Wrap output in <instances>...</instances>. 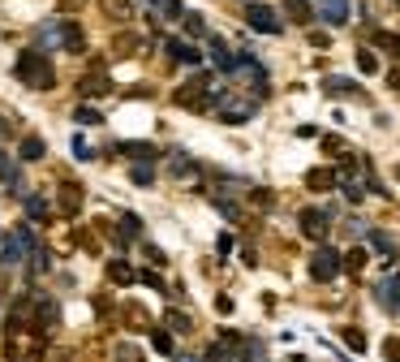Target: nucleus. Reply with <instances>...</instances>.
<instances>
[{"mask_svg": "<svg viewBox=\"0 0 400 362\" xmlns=\"http://www.w3.org/2000/svg\"><path fill=\"white\" fill-rule=\"evenodd\" d=\"M35 43L39 47H65V52H82L86 47V35H82V26L74 22V18H52V22H43L39 30H35Z\"/></svg>", "mask_w": 400, "mask_h": 362, "instance_id": "f257e3e1", "label": "nucleus"}, {"mask_svg": "<svg viewBox=\"0 0 400 362\" xmlns=\"http://www.w3.org/2000/svg\"><path fill=\"white\" fill-rule=\"evenodd\" d=\"M47 336L39 328H9L5 332V358L9 362H43Z\"/></svg>", "mask_w": 400, "mask_h": 362, "instance_id": "f03ea898", "label": "nucleus"}, {"mask_svg": "<svg viewBox=\"0 0 400 362\" xmlns=\"http://www.w3.org/2000/svg\"><path fill=\"white\" fill-rule=\"evenodd\" d=\"M13 74H18V82L30 86V91H52V86H56V69H52V61L43 57V52H22L18 65H13Z\"/></svg>", "mask_w": 400, "mask_h": 362, "instance_id": "7ed1b4c3", "label": "nucleus"}, {"mask_svg": "<svg viewBox=\"0 0 400 362\" xmlns=\"http://www.w3.org/2000/svg\"><path fill=\"white\" fill-rule=\"evenodd\" d=\"M211 108H215V117L224 121V125H241V121H250L254 113H258V99L246 91H219L215 95V103H211Z\"/></svg>", "mask_w": 400, "mask_h": 362, "instance_id": "20e7f679", "label": "nucleus"}, {"mask_svg": "<svg viewBox=\"0 0 400 362\" xmlns=\"http://www.w3.org/2000/svg\"><path fill=\"white\" fill-rule=\"evenodd\" d=\"M211 86H215L211 74H194L185 86L173 91V103H181V108H190V113H211V103H215V95H219V91H211Z\"/></svg>", "mask_w": 400, "mask_h": 362, "instance_id": "39448f33", "label": "nucleus"}, {"mask_svg": "<svg viewBox=\"0 0 400 362\" xmlns=\"http://www.w3.org/2000/svg\"><path fill=\"white\" fill-rule=\"evenodd\" d=\"M228 74H233V82H237V86H246L254 99H263V95H267V69H263L254 57H237Z\"/></svg>", "mask_w": 400, "mask_h": 362, "instance_id": "423d86ee", "label": "nucleus"}, {"mask_svg": "<svg viewBox=\"0 0 400 362\" xmlns=\"http://www.w3.org/2000/svg\"><path fill=\"white\" fill-rule=\"evenodd\" d=\"M56 319H61V306H56V298H47V293H30V324H35L43 336H52Z\"/></svg>", "mask_w": 400, "mask_h": 362, "instance_id": "0eeeda50", "label": "nucleus"}, {"mask_svg": "<svg viewBox=\"0 0 400 362\" xmlns=\"http://www.w3.org/2000/svg\"><path fill=\"white\" fill-rule=\"evenodd\" d=\"M246 22H250V30H258V35H280V30H284L280 13H275V9H267V5H258V0H250Z\"/></svg>", "mask_w": 400, "mask_h": 362, "instance_id": "6e6552de", "label": "nucleus"}, {"mask_svg": "<svg viewBox=\"0 0 400 362\" xmlns=\"http://www.w3.org/2000/svg\"><path fill=\"white\" fill-rule=\"evenodd\" d=\"M310 276H314L319 285L336 281V276H340V254H336V250H327V246H319V250L310 254Z\"/></svg>", "mask_w": 400, "mask_h": 362, "instance_id": "1a4fd4ad", "label": "nucleus"}, {"mask_svg": "<svg viewBox=\"0 0 400 362\" xmlns=\"http://www.w3.org/2000/svg\"><path fill=\"white\" fill-rule=\"evenodd\" d=\"M164 57L177 61V65H198L202 52H198L194 43H185V39H173V35H168V39H164Z\"/></svg>", "mask_w": 400, "mask_h": 362, "instance_id": "9d476101", "label": "nucleus"}, {"mask_svg": "<svg viewBox=\"0 0 400 362\" xmlns=\"http://www.w3.org/2000/svg\"><path fill=\"white\" fill-rule=\"evenodd\" d=\"M297 225H302V233H306L310 242H323V237H327V212H319V207H302Z\"/></svg>", "mask_w": 400, "mask_h": 362, "instance_id": "9b49d317", "label": "nucleus"}, {"mask_svg": "<svg viewBox=\"0 0 400 362\" xmlns=\"http://www.w3.org/2000/svg\"><path fill=\"white\" fill-rule=\"evenodd\" d=\"M82 203H86V194H82V186L78 181H61V198H56V207H61V216H78L82 212Z\"/></svg>", "mask_w": 400, "mask_h": 362, "instance_id": "f8f14e48", "label": "nucleus"}, {"mask_svg": "<svg viewBox=\"0 0 400 362\" xmlns=\"http://www.w3.org/2000/svg\"><path fill=\"white\" fill-rule=\"evenodd\" d=\"M319 18L327 26H345L349 22V0H319Z\"/></svg>", "mask_w": 400, "mask_h": 362, "instance_id": "ddd939ff", "label": "nucleus"}, {"mask_svg": "<svg viewBox=\"0 0 400 362\" xmlns=\"http://www.w3.org/2000/svg\"><path fill=\"white\" fill-rule=\"evenodd\" d=\"M375 298H379V306H383V310H400V272H396V276H387V281H379Z\"/></svg>", "mask_w": 400, "mask_h": 362, "instance_id": "4468645a", "label": "nucleus"}, {"mask_svg": "<svg viewBox=\"0 0 400 362\" xmlns=\"http://www.w3.org/2000/svg\"><path fill=\"white\" fill-rule=\"evenodd\" d=\"M99 13L108 22H130L134 18V0H99Z\"/></svg>", "mask_w": 400, "mask_h": 362, "instance_id": "2eb2a0df", "label": "nucleus"}, {"mask_svg": "<svg viewBox=\"0 0 400 362\" xmlns=\"http://www.w3.org/2000/svg\"><path fill=\"white\" fill-rule=\"evenodd\" d=\"M306 186L323 194V190H336V186H340V177H336V169H310V173H306Z\"/></svg>", "mask_w": 400, "mask_h": 362, "instance_id": "dca6fc26", "label": "nucleus"}, {"mask_svg": "<svg viewBox=\"0 0 400 362\" xmlns=\"http://www.w3.org/2000/svg\"><path fill=\"white\" fill-rule=\"evenodd\" d=\"M164 328H168V332H181V336H185V332H194V319L185 315V310L168 306V310H164Z\"/></svg>", "mask_w": 400, "mask_h": 362, "instance_id": "f3484780", "label": "nucleus"}, {"mask_svg": "<svg viewBox=\"0 0 400 362\" xmlns=\"http://www.w3.org/2000/svg\"><path fill=\"white\" fill-rule=\"evenodd\" d=\"M211 61H215V69H219V74H228V69H233V61H237L219 35H211Z\"/></svg>", "mask_w": 400, "mask_h": 362, "instance_id": "a211bd4d", "label": "nucleus"}, {"mask_svg": "<svg viewBox=\"0 0 400 362\" xmlns=\"http://www.w3.org/2000/svg\"><path fill=\"white\" fill-rule=\"evenodd\" d=\"M78 91H82L86 99H99V95H108V91H112V82H108L103 74H86V78L78 82Z\"/></svg>", "mask_w": 400, "mask_h": 362, "instance_id": "6ab92c4d", "label": "nucleus"}, {"mask_svg": "<svg viewBox=\"0 0 400 362\" xmlns=\"http://www.w3.org/2000/svg\"><path fill=\"white\" fill-rule=\"evenodd\" d=\"M284 13H289L293 22H314V5H310V0H284Z\"/></svg>", "mask_w": 400, "mask_h": 362, "instance_id": "aec40b11", "label": "nucleus"}, {"mask_svg": "<svg viewBox=\"0 0 400 362\" xmlns=\"http://www.w3.org/2000/svg\"><path fill=\"white\" fill-rule=\"evenodd\" d=\"M18 151H22V160H43V155H47V142H43L39 134H26Z\"/></svg>", "mask_w": 400, "mask_h": 362, "instance_id": "412c9836", "label": "nucleus"}, {"mask_svg": "<svg viewBox=\"0 0 400 362\" xmlns=\"http://www.w3.org/2000/svg\"><path fill=\"white\" fill-rule=\"evenodd\" d=\"M108 281L112 285H134V268L125 264V259H112V264H108Z\"/></svg>", "mask_w": 400, "mask_h": 362, "instance_id": "4be33fe9", "label": "nucleus"}, {"mask_svg": "<svg viewBox=\"0 0 400 362\" xmlns=\"http://www.w3.org/2000/svg\"><path fill=\"white\" fill-rule=\"evenodd\" d=\"M138 47H142V39L130 35V30H121L117 39H112V52H117V57H130V52H138Z\"/></svg>", "mask_w": 400, "mask_h": 362, "instance_id": "5701e85b", "label": "nucleus"}, {"mask_svg": "<svg viewBox=\"0 0 400 362\" xmlns=\"http://www.w3.org/2000/svg\"><path fill=\"white\" fill-rule=\"evenodd\" d=\"M121 315H125V324H130V328H151V315H147V306H138V302H130V306L121 310Z\"/></svg>", "mask_w": 400, "mask_h": 362, "instance_id": "b1692460", "label": "nucleus"}, {"mask_svg": "<svg viewBox=\"0 0 400 362\" xmlns=\"http://www.w3.org/2000/svg\"><path fill=\"white\" fill-rule=\"evenodd\" d=\"M323 91H327V95H362V86H358V82H349V78H327V82H323Z\"/></svg>", "mask_w": 400, "mask_h": 362, "instance_id": "393cba45", "label": "nucleus"}, {"mask_svg": "<svg viewBox=\"0 0 400 362\" xmlns=\"http://www.w3.org/2000/svg\"><path fill=\"white\" fill-rule=\"evenodd\" d=\"M340 268H345L349 276H358V272L366 268V250H362V246H353V250H349L345 259H340Z\"/></svg>", "mask_w": 400, "mask_h": 362, "instance_id": "a878e982", "label": "nucleus"}, {"mask_svg": "<svg viewBox=\"0 0 400 362\" xmlns=\"http://www.w3.org/2000/svg\"><path fill=\"white\" fill-rule=\"evenodd\" d=\"M340 336H345V345H349L353 353H366V332H362V328L349 324V328H340Z\"/></svg>", "mask_w": 400, "mask_h": 362, "instance_id": "bb28decb", "label": "nucleus"}, {"mask_svg": "<svg viewBox=\"0 0 400 362\" xmlns=\"http://www.w3.org/2000/svg\"><path fill=\"white\" fill-rule=\"evenodd\" d=\"M112 358H117V362H147V358H142V349H138L134 341H121L117 349H112Z\"/></svg>", "mask_w": 400, "mask_h": 362, "instance_id": "cd10ccee", "label": "nucleus"}, {"mask_svg": "<svg viewBox=\"0 0 400 362\" xmlns=\"http://www.w3.org/2000/svg\"><path fill=\"white\" fill-rule=\"evenodd\" d=\"M22 207H26V216H30V220H35V225H43V220H47V203H43V198H39V194H30V198H26V203H22Z\"/></svg>", "mask_w": 400, "mask_h": 362, "instance_id": "c85d7f7f", "label": "nucleus"}, {"mask_svg": "<svg viewBox=\"0 0 400 362\" xmlns=\"http://www.w3.org/2000/svg\"><path fill=\"white\" fill-rule=\"evenodd\" d=\"M151 5H155V13H159V18H168V22L185 13V9H181V0H151Z\"/></svg>", "mask_w": 400, "mask_h": 362, "instance_id": "c756f323", "label": "nucleus"}, {"mask_svg": "<svg viewBox=\"0 0 400 362\" xmlns=\"http://www.w3.org/2000/svg\"><path fill=\"white\" fill-rule=\"evenodd\" d=\"M0 181H5V186H18V164L9 160L5 151H0Z\"/></svg>", "mask_w": 400, "mask_h": 362, "instance_id": "7c9ffc66", "label": "nucleus"}, {"mask_svg": "<svg viewBox=\"0 0 400 362\" xmlns=\"http://www.w3.org/2000/svg\"><path fill=\"white\" fill-rule=\"evenodd\" d=\"M375 47H383V52H392V57H396V52H400V39H396L392 30H375Z\"/></svg>", "mask_w": 400, "mask_h": 362, "instance_id": "2f4dec72", "label": "nucleus"}, {"mask_svg": "<svg viewBox=\"0 0 400 362\" xmlns=\"http://www.w3.org/2000/svg\"><path fill=\"white\" fill-rule=\"evenodd\" d=\"M358 69H362V74H379V57H375L370 47H362V52H358Z\"/></svg>", "mask_w": 400, "mask_h": 362, "instance_id": "473e14b6", "label": "nucleus"}, {"mask_svg": "<svg viewBox=\"0 0 400 362\" xmlns=\"http://www.w3.org/2000/svg\"><path fill=\"white\" fill-rule=\"evenodd\" d=\"M181 22H185V35H207V22H202V13H181Z\"/></svg>", "mask_w": 400, "mask_h": 362, "instance_id": "72a5a7b5", "label": "nucleus"}, {"mask_svg": "<svg viewBox=\"0 0 400 362\" xmlns=\"http://www.w3.org/2000/svg\"><path fill=\"white\" fill-rule=\"evenodd\" d=\"M241 353H246V362H267V349L258 341H241Z\"/></svg>", "mask_w": 400, "mask_h": 362, "instance_id": "f704fd0d", "label": "nucleus"}, {"mask_svg": "<svg viewBox=\"0 0 400 362\" xmlns=\"http://www.w3.org/2000/svg\"><path fill=\"white\" fill-rule=\"evenodd\" d=\"M151 345H155V353H173V332H151Z\"/></svg>", "mask_w": 400, "mask_h": 362, "instance_id": "c9c22d12", "label": "nucleus"}, {"mask_svg": "<svg viewBox=\"0 0 400 362\" xmlns=\"http://www.w3.org/2000/svg\"><path fill=\"white\" fill-rule=\"evenodd\" d=\"M121 151H125V155H138V160H155V155H159V151L147 147V142H130V147H121Z\"/></svg>", "mask_w": 400, "mask_h": 362, "instance_id": "e433bc0d", "label": "nucleus"}, {"mask_svg": "<svg viewBox=\"0 0 400 362\" xmlns=\"http://www.w3.org/2000/svg\"><path fill=\"white\" fill-rule=\"evenodd\" d=\"M250 207H258V212H267V207H275L271 190H250Z\"/></svg>", "mask_w": 400, "mask_h": 362, "instance_id": "4c0bfd02", "label": "nucleus"}, {"mask_svg": "<svg viewBox=\"0 0 400 362\" xmlns=\"http://www.w3.org/2000/svg\"><path fill=\"white\" fill-rule=\"evenodd\" d=\"M74 121H82V125H103V113H99V108H78Z\"/></svg>", "mask_w": 400, "mask_h": 362, "instance_id": "58836bf2", "label": "nucleus"}, {"mask_svg": "<svg viewBox=\"0 0 400 362\" xmlns=\"http://www.w3.org/2000/svg\"><path fill=\"white\" fill-rule=\"evenodd\" d=\"M134 181H138V186H151V181H155V169H151V160H142V164L134 169Z\"/></svg>", "mask_w": 400, "mask_h": 362, "instance_id": "ea45409f", "label": "nucleus"}, {"mask_svg": "<svg viewBox=\"0 0 400 362\" xmlns=\"http://www.w3.org/2000/svg\"><path fill=\"white\" fill-rule=\"evenodd\" d=\"M383 358H387V362H400V336H387V341H383Z\"/></svg>", "mask_w": 400, "mask_h": 362, "instance_id": "a19ab883", "label": "nucleus"}, {"mask_svg": "<svg viewBox=\"0 0 400 362\" xmlns=\"http://www.w3.org/2000/svg\"><path fill=\"white\" fill-rule=\"evenodd\" d=\"M173 173H177V177H190V173H194L190 155H173Z\"/></svg>", "mask_w": 400, "mask_h": 362, "instance_id": "79ce46f5", "label": "nucleus"}, {"mask_svg": "<svg viewBox=\"0 0 400 362\" xmlns=\"http://www.w3.org/2000/svg\"><path fill=\"white\" fill-rule=\"evenodd\" d=\"M121 229H125V237H138V229H142V220H138V216H125V220H121Z\"/></svg>", "mask_w": 400, "mask_h": 362, "instance_id": "37998d69", "label": "nucleus"}, {"mask_svg": "<svg viewBox=\"0 0 400 362\" xmlns=\"http://www.w3.org/2000/svg\"><path fill=\"white\" fill-rule=\"evenodd\" d=\"M134 281H142V285H151V289H164V281H159L155 272H134Z\"/></svg>", "mask_w": 400, "mask_h": 362, "instance_id": "c03bdc74", "label": "nucleus"}, {"mask_svg": "<svg viewBox=\"0 0 400 362\" xmlns=\"http://www.w3.org/2000/svg\"><path fill=\"white\" fill-rule=\"evenodd\" d=\"M215 310L219 315H233V298H215Z\"/></svg>", "mask_w": 400, "mask_h": 362, "instance_id": "a18cd8bd", "label": "nucleus"}, {"mask_svg": "<svg viewBox=\"0 0 400 362\" xmlns=\"http://www.w3.org/2000/svg\"><path fill=\"white\" fill-rule=\"evenodd\" d=\"M370 246H375V250H392V242H387L383 233H370Z\"/></svg>", "mask_w": 400, "mask_h": 362, "instance_id": "49530a36", "label": "nucleus"}, {"mask_svg": "<svg viewBox=\"0 0 400 362\" xmlns=\"http://www.w3.org/2000/svg\"><path fill=\"white\" fill-rule=\"evenodd\" d=\"M387 86H392V91L400 95V69H392V74H387Z\"/></svg>", "mask_w": 400, "mask_h": 362, "instance_id": "de8ad7c7", "label": "nucleus"}, {"mask_svg": "<svg viewBox=\"0 0 400 362\" xmlns=\"http://www.w3.org/2000/svg\"><path fill=\"white\" fill-rule=\"evenodd\" d=\"M82 5V0H61V9H78Z\"/></svg>", "mask_w": 400, "mask_h": 362, "instance_id": "09e8293b", "label": "nucleus"}, {"mask_svg": "<svg viewBox=\"0 0 400 362\" xmlns=\"http://www.w3.org/2000/svg\"><path fill=\"white\" fill-rule=\"evenodd\" d=\"M9 134H13V130H9V121H0V138H9Z\"/></svg>", "mask_w": 400, "mask_h": 362, "instance_id": "8fccbe9b", "label": "nucleus"}, {"mask_svg": "<svg viewBox=\"0 0 400 362\" xmlns=\"http://www.w3.org/2000/svg\"><path fill=\"white\" fill-rule=\"evenodd\" d=\"M177 362H198V358H190V353H181V358H177Z\"/></svg>", "mask_w": 400, "mask_h": 362, "instance_id": "3c124183", "label": "nucleus"}, {"mask_svg": "<svg viewBox=\"0 0 400 362\" xmlns=\"http://www.w3.org/2000/svg\"><path fill=\"white\" fill-rule=\"evenodd\" d=\"M0 246H5V233H0Z\"/></svg>", "mask_w": 400, "mask_h": 362, "instance_id": "603ef678", "label": "nucleus"}, {"mask_svg": "<svg viewBox=\"0 0 400 362\" xmlns=\"http://www.w3.org/2000/svg\"><path fill=\"white\" fill-rule=\"evenodd\" d=\"M396 5H400V0H396Z\"/></svg>", "mask_w": 400, "mask_h": 362, "instance_id": "864d4df0", "label": "nucleus"}]
</instances>
